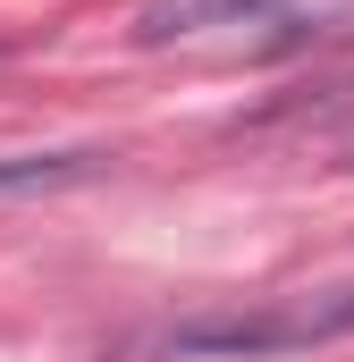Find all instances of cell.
Returning a JSON list of instances; mask_svg holds the SVG:
<instances>
[{
    "label": "cell",
    "mask_w": 354,
    "mask_h": 362,
    "mask_svg": "<svg viewBox=\"0 0 354 362\" xmlns=\"http://www.w3.org/2000/svg\"><path fill=\"white\" fill-rule=\"evenodd\" d=\"M287 0H144L135 8V42L161 51V42H194V34H219V25H270Z\"/></svg>",
    "instance_id": "7a4b0ae2"
},
{
    "label": "cell",
    "mask_w": 354,
    "mask_h": 362,
    "mask_svg": "<svg viewBox=\"0 0 354 362\" xmlns=\"http://www.w3.org/2000/svg\"><path fill=\"white\" fill-rule=\"evenodd\" d=\"M346 160H354V135H346Z\"/></svg>",
    "instance_id": "277c9868"
},
{
    "label": "cell",
    "mask_w": 354,
    "mask_h": 362,
    "mask_svg": "<svg viewBox=\"0 0 354 362\" xmlns=\"http://www.w3.org/2000/svg\"><path fill=\"white\" fill-rule=\"evenodd\" d=\"M110 160H118L110 144H68V152H0V202H34V194L93 185Z\"/></svg>",
    "instance_id": "3957f363"
},
{
    "label": "cell",
    "mask_w": 354,
    "mask_h": 362,
    "mask_svg": "<svg viewBox=\"0 0 354 362\" xmlns=\"http://www.w3.org/2000/svg\"><path fill=\"white\" fill-rule=\"evenodd\" d=\"M354 337V286H287L253 295L228 312H185L152 337L169 362H262V354H304V346H346Z\"/></svg>",
    "instance_id": "6da1fadb"
}]
</instances>
